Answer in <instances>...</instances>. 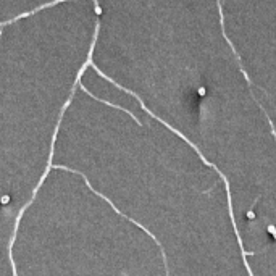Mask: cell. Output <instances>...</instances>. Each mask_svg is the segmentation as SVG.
I'll list each match as a JSON object with an SVG mask.
<instances>
[{"instance_id": "6da1fadb", "label": "cell", "mask_w": 276, "mask_h": 276, "mask_svg": "<svg viewBox=\"0 0 276 276\" xmlns=\"http://www.w3.org/2000/svg\"><path fill=\"white\" fill-rule=\"evenodd\" d=\"M50 161L84 176L149 233L168 275L234 270L238 233L224 224L220 179L208 171L231 196L220 168L92 65L61 115Z\"/></svg>"}, {"instance_id": "7a4b0ae2", "label": "cell", "mask_w": 276, "mask_h": 276, "mask_svg": "<svg viewBox=\"0 0 276 276\" xmlns=\"http://www.w3.org/2000/svg\"><path fill=\"white\" fill-rule=\"evenodd\" d=\"M220 0H95L91 65L145 110L205 147L260 107L212 8ZM231 47V45H229Z\"/></svg>"}, {"instance_id": "3957f363", "label": "cell", "mask_w": 276, "mask_h": 276, "mask_svg": "<svg viewBox=\"0 0 276 276\" xmlns=\"http://www.w3.org/2000/svg\"><path fill=\"white\" fill-rule=\"evenodd\" d=\"M94 31L95 0H60L0 26V275H13L15 226L47 173Z\"/></svg>"}, {"instance_id": "277c9868", "label": "cell", "mask_w": 276, "mask_h": 276, "mask_svg": "<svg viewBox=\"0 0 276 276\" xmlns=\"http://www.w3.org/2000/svg\"><path fill=\"white\" fill-rule=\"evenodd\" d=\"M13 275H168L161 249L79 173L53 165L21 210Z\"/></svg>"}, {"instance_id": "5b68a950", "label": "cell", "mask_w": 276, "mask_h": 276, "mask_svg": "<svg viewBox=\"0 0 276 276\" xmlns=\"http://www.w3.org/2000/svg\"><path fill=\"white\" fill-rule=\"evenodd\" d=\"M2 20H3V16H2V10H0V23H2Z\"/></svg>"}]
</instances>
